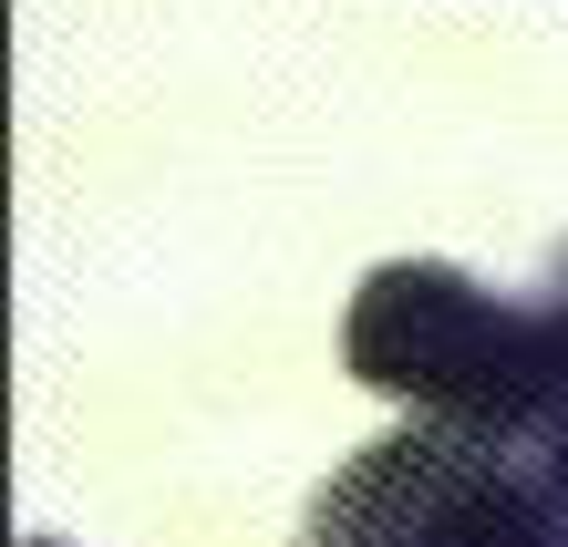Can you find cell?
Here are the masks:
<instances>
[{
  "label": "cell",
  "instance_id": "1",
  "mask_svg": "<svg viewBox=\"0 0 568 547\" xmlns=\"http://www.w3.org/2000/svg\"><path fill=\"white\" fill-rule=\"evenodd\" d=\"M342 362L352 383L414 403L424 424L517 444V455L548 434V321L445 259H383L342 311Z\"/></svg>",
  "mask_w": 568,
  "mask_h": 547
},
{
  "label": "cell",
  "instance_id": "2",
  "mask_svg": "<svg viewBox=\"0 0 568 547\" xmlns=\"http://www.w3.org/2000/svg\"><path fill=\"white\" fill-rule=\"evenodd\" d=\"M300 547H568V506L517 444L404 424L311 496Z\"/></svg>",
  "mask_w": 568,
  "mask_h": 547
},
{
  "label": "cell",
  "instance_id": "3",
  "mask_svg": "<svg viewBox=\"0 0 568 547\" xmlns=\"http://www.w3.org/2000/svg\"><path fill=\"white\" fill-rule=\"evenodd\" d=\"M538 475H548V486H558V506H568V424L538 444Z\"/></svg>",
  "mask_w": 568,
  "mask_h": 547
},
{
  "label": "cell",
  "instance_id": "4",
  "mask_svg": "<svg viewBox=\"0 0 568 547\" xmlns=\"http://www.w3.org/2000/svg\"><path fill=\"white\" fill-rule=\"evenodd\" d=\"M31 547H52V537H31Z\"/></svg>",
  "mask_w": 568,
  "mask_h": 547
}]
</instances>
